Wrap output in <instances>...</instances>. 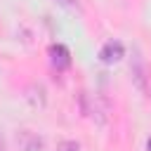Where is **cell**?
Returning <instances> with one entry per match:
<instances>
[{
	"label": "cell",
	"instance_id": "8992f818",
	"mask_svg": "<svg viewBox=\"0 0 151 151\" xmlns=\"http://www.w3.org/2000/svg\"><path fill=\"white\" fill-rule=\"evenodd\" d=\"M26 99L31 101V106L42 109V106H45V87H42V85H31V87L26 90Z\"/></svg>",
	"mask_w": 151,
	"mask_h": 151
},
{
	"label": "cell",
	"instance_id": "7a4b0ae2",
	"mask_svg": "<svg viewBox=\"0 0 151 151\" xmlns=\"http://www.w3.org/2000/svg\"><path fill=\"white\" fill-rule=\"evenodd\" d=\"M80 104H83V113L87 116V118H92L97 125H101V123H106V101L104 99H99V97H94V99H87L85 97V92L80 94Z\"/></svg>",
	"mask_w": 151,
	"mask_h": 151
},
{
	"label": "cell",
	"instance_id": "ba28073f",
	"mask_svg": "<svg viewBox=\"0 0 151 151\" xmlns=\"http://www.w3.org/2000/svg\"><path fill=\"white\" fill-rule=\"evenodd\" d=\"M61 7H66V9H71V12H80V2L78 0H57Z\"/></svg>",
	"mask_w": 151,
	"mask_h": 151
},
{
	"label": "cell",
	"instance_id": "3957f363",
	"mask_svg": "<svg viewBox=\"0 0 151 151\" xmlns=\"http://www.w3.org/2000/svg\"><path fill=\"white\" fill-rule=\"evenodd\" d=\"M50 61H52V66L57 71H66L71 66V52H68V47L59 45V42L50 45Z\"/></svg>",
	"mask_w": 151,
	"mask_h": 151
},
{
	"label": "cell",
	"instance_id": "30bf717a",
	"mask_svg": "<svg viewBox=\"0 0 151 151\" xmlns=\"http://www.w3.org/2000/svg\"><path fill=\"white\" fill-rule=\"evenodd\" d=\"M146 151H151V137L146 139Z\"/></svg>",
	"mask_w": 151,
	"mask_h": 151
},
{
	"label": "cell",
	"instance_id": "52a82bcc",
	"mask_svg": "<svg viewBox=\"0 0 151 151\" xmlns=\"http://www.w3.org/2000/svg\"><path fill=\"white\" fill-rule=\"evenodd\" d=\"M57 151H80V144L76 139H61L57 144Z\"/></svg>",
	"mask_w": 151,
	"mask_h": 151
},
{
	"label": "cell",
	"instance_id": "9c48e42d",
	"mask_svg": "<svg viewBox=\"0 0 151 151\" xmlns=\"http://www.w3.org/2000/svg\"><path fill=\"white\" fill-rule=\"evenodd\" d=\"M0 151H7V144H5V137H2V132H0Z\"/></svg>",
	"mask_w": 151,
	"mask_h": 151
},
{
	"label": "cell",
	"instance_id": "6da1fadb",
	"mask_svg": "<svg viewBox=\"0 0 151 151\" xmlns=\"http://www.w3.org/2000/svg\"><path fill=\"white\" fill-rule=\"evenodd\" d=\"M130 78H132V85L139 90V92H146L149 87V66L142 57V52L134 47L132 50V61H130Z\"/></svg>",
	"mask_w": 151,
	"mask_h": 151
},
{
	"label": "cell",
	"instance_id": "5b68a950",
	"mask_svg": "<svg viewBox=\"0 0 151 151\" xmlns=\"http://www.w3.org/2000/svg\"><path fill=\"white\" fill-rule=\"evenodd\" d=\"M17 144L21 151H42V139L31 130H21L17 134Z\"/></svg>",
	"mask_w": 151,
	"mask_h": 151
},
{
	"label": "cell",
	"instance_id": "277c9868",
	"mask_svg": "<svg viewBox=\"0 0 151 151\" xmlns=\"http://www.w3.org/2000/svg\"><path fill=\"white\" fill-rule=\"evenodd\" d=\"M125 57V47H123V42H118V40H109L104 47H101V52H99V59L104 61V64H116V61H120Z\"/></svg>",
	"mask_w": 151,
	"mask_h": 151
}]
</instances>
